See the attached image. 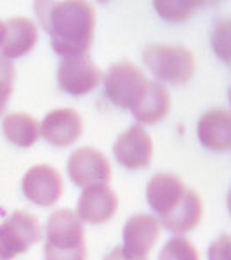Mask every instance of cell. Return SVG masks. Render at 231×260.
I'll list each match as a JSON object with an SVG mask.
<instances>
[{
	"instance_id": "cell-1",
	"label": "cell",
	"mask_w": 231,
	"mask_h": 260,
	"mask_svg": "<svg viewBox=\"0 0 231 260\" xmlns=\"http://www.w3.org/2000/svg\"><path fill=\"white\" fill-rule=\"evenodd\" d=\"M40 24L49 33L54 52L63 57L83 56L94 39L96 11L83 0L35 2Z\"/></svg>"
},
{
	"instance_id": "cell-2",
	"label": "cell",
	"mask_w": 231,
	"mask_h": 260,
	"mask_svg": "<svg viewBox=\"0 0 231 260\" xmlns=\"http://www.w3.org/2000/svg\"><path fill=\"white\" fill-rule=\"evenodd\" d=\"M142 61L157 80L174 85L186 83L195 73V56L183 45L150 44L142 50Z\"/></svg>"
},
{
	"instance_id": "cell-3",
	"label": "cell",
	"mask_w": 231,
	"mask_h": 260,
	"mask_svg": "<svg viewBox=\"0 0 231 260\" xmlns=\"http://www.w3.org/2000/svg\"><path fill=\"white\" fill-rule=\"evenodd\" d=\"M104 98L122 110H132L146 89L145 73L134 62H113L104 75Z\"/></svg>"
},
{
	"instance_id": "cell-4",
	"label": "cell",
	"mask_w": 231,
	"mask_h": 260,
	"mask_svg": "<svg viewBox=\"0 0 231 260\" xmlns=\"http://www.w3.org/2000/svg\"><path fill=\"white\" fill-rule=\"evenodd\" d=\"M42 240V228L32 213L12 212L0 224V260H12Z\"/></svg>"
},
{
	"instance_id": "cell-5",
	"label": "cell",
	"mask_w": 231,
	"mask_h": 260,
	"mask_svg": "<svg viewBox=\"0 0 231 260\" xmlns=\"http://www.w3.org/2000/svg\"><path fill=\"white\" fill-rule=\"evenodd\" d=\"M68 177L75 186L87 189L92 186H108L111 180V165L99 149L83 148L75 149L68 158Z\"/></svg>"
},
{
	"instance_id": "cell-6",
	"label": "cell",
	"mask_w": 231,
	"mask_h": 260,
	"mask_svg": "<svg viewBox=\"0 0 231 260\" xmlns=\"http://www.w3.org/2000/svg\"><path fill=\"white\" fill-rule=\"evenodd\" d=\"M103 71L87 54L65 57L57 66V85L63 92L71 95H85L99 85Z\"/></svg>"
},
{
	"instance_id": "cell-7",
	"label": "cell",
	"mask_w": 231,
	"mask_h": 260,
	"mask_svg": "<svg viewBox=\"0 0 231 260\" xmlns=\"http://www.w3.org/2000/svg\"><path fill=\"white\" fill-rule=\"evenodd\" d=\"M113 154L122 167L129 170L148 169L153 160V141L142 128V125H132L122 132L113 144Z\"/></svg>"
},
{
	"instance_id": "cell-8",
	"label": "cell",
	"mask_w": 231,
	"mask_h": 260,
	"mask_svg": "<svg viewBox=\"0 0 231 260\" xmlns=\"http://www.w3.org/2000/svg\"><path fill=\"white\" fill-rule=\"evenodd\" d=\"M23 194L37 207H50L57 203L61 198L65 186H63L61 174L50 165H35L24 174L23 182Z\"/></svg>"
},
{
	"instance_id": "cell-9",
	"label": "cell",
	"mask_w": 231,
	"mask_h": 260,
	"mask_svg": "<svg viewBox=\"0 0 231 260\" xmlns=\"http://www.w3.org/2000/svg\"><path fill=\"white\" fill-rule=\"evenodd\" d=\"M82 116L70 108H57L44 116L40 123V136L54 148L71 146L82 136Z\"/></svg>"
},
{
	"instance_id": "cell-10",
	"label": "cell",
	"mask_w": 231,
	"mask_h": 260,
	"mask_svg": "<svg viewBox=\"0 0 231 260\" xmlns=\"http://www.w3.org/2000/svg\"><path fill=\"white\" fill-rule=\"evenodd\" d=\"M119 196L108 186H92L82 191L77 203V215L87 224H104L117 213Z\"/></svg>"
},
{
	"instance_id": "cell-11",
	"label": "cell",
	"mask_w": 231,
	"mask_h": 260,
	"mask_svg": "<svg viewBox=\"0 0 231 260\" xmlns=\"http://www.w3.org/2000/svg\"><path fill=\"white\" fill-rule=\"evenodd\" d=\"M45 243L54 248H77L85 245L83 228L78 215L70 208L50 213L45 224Z\"/></svg>"
},
{
	"instance_id": "cell-12",
	"label": "cell",
	"mask_w": 231,
	"mask_h": 260,
	"mask_svg": "<svg viewBox=\"0 0 231 260\" xmlns=\"http://www.w3.org/2000/svg\"><path fill=\"white\" fill-rule=\"evenodd\" d=\"M160 236V222L148 213H136L129 217L124 225V248L131 253L146 257L153 250Z\"/></svg>"
},
{
	"instance_id": "cell-13",
	"label": "cell",
	"mask_w": 231,
	"mask_h": 260,
	"mask_svg": "<svg viewBox=\"0 0 231 260\" xmlns=\"http://www.w3.org/2000/svg\"><path fill=\"white\" fill-rule=\"evenodd\" d=\"M198 139L204 148L226 153L231 149V113L224 108H212L200 116Z\"/></svg>"
},
{
	"instance_id": "cell-14",
	"label": "cell",
	"mask_w": 231,
	"mask_h": 260,
	"mask_svg": "<svg viewBox=\"0 0 231 260\" xmlns=\"http://www.w3.org/2000/svg\"><path fill=\"white\" fill-rule=\"evenodd\" d=\"M184 182L176 174H169V172H160V174L153 175L151 180L146 186V200L148 205L157 212L158 215H167L179 200L183 198Z\"/></svg>"
},
{
	"instance_id": "cell-15",
	"label": "cell",
	"mask_w": 231,
	"mask_h": 260,
	"mask_svg": "<svg viewBox=\"0 0 231 260\" xmlns=\"http://www.w3.org/2000/svg\"><path fill=\"white\" fill-rule=\"evenodd\" d=\"M39 33L37 24L24 16H14L6 21V39L2 45V56L6 59H18L26 56L30 50L37 45Z\"/></svg>"
},
{
	"instance_id": "cell-16",
	"label": "cell",
	"mask_w": 231,
	"mask_h": 260,
	"mask_svg": "<svg viewBox=\"0 0 231 260\" xmlns=\"http://www.w3.org/2000/svg\"><path fill=\"white\" fill-rule=\"evenodd\" d=\"M170 106L169 89L160 82H148L141 99L132 108V115L142 125H155L169 115Z\"/></svg>"
},
{
	"instance_id": "cell-17",
	"label": "cell",
	"mask_w": 231,
	"mask_h": 260,
	"mask_svg": "<svg viewBox=\"0 0 231 260\" xmlns=\"http://www.w3.org/2000/svg\"><path fill=\"white\" fill-rule=\"evenodd\" d=\"M201 215H204V203H201L200 196L195 191L186 189L179 203L167 215H162L158 222L162 224V228H165L170 233L184 234L200 224Z\"/></svg>"
},
{
	"instance_id": "cell-18",
	"label": "cell",
	"mask_w": 231,
	"mask_h": 260,
	"mask_svg": "<svg viewBox=\"0 0 231 260\" xmlns=\"http://www.w3.org/2000/svg\"><path fill=\"white\" fill-rule=\"evenodd\" d=\"M2 132L11 144L32 148L40 139V123L28 113H9L2 120Z\"/></svg>"
},
{
	"instance_id": "cell-19",
	"label": "cell",
	"mask_w": 231,
	"mask_h": 260,
	"mask_svg": "<svg viewBox=\"0 0 231 260\" xmlns=\"http://www.w3.org/2000/svg\"><path fill=\"white\" fill-rule=\"evenodd\" d=\"M158 260H200V255L190 240L179 236L165 243Z\"/></svg>"
},
{
	"instance_id": "cell-20",
	"label": "cell",
	"mask_w": 231,
	"mask_h": 260,
	"mask_svg": "<svg viewBox=\"0 0 231 260\" xmlns=\"http://www.w3.org/2000/svg\"><path fill=\"white\" fill-rule=\"evenodd\" d=\"M155 9L163 19L167 21H183L186 18H190L193 12L196 11V7L201 6V2H169V0H157L153 2Z\"/></svg>"
},
{
	"instance_id": "cell-21",
	"label": "cell",
	"mask_w": 231,
	"mask_h": 260,
	"mask_svg": "<svg viewBox=\"0 0 231 260\" xmlns=\"http://www.w3.org/2000/svg\"><path fill=\"white\" fill-rule=\"evenodd\" d=\"M14 78H16L14 64L9 59H6L4 56H0V115L6 111L7 104H9Z\"/></svg>"
},
{
	"instance_id": "cell-22",
	"label": "cell",
	"mask_w": 231,
	"mask_h": 260,
	"mask_svg": "<svg viewBox=\"0 0 231 260\" xmlns=\"http://www.w3.org/2000/svg\"><path fill=\"white\" fill-rule=\"evenodd\" d=\"M87 250L85 245L77 248H54L45 243L44 245V258L45 260H85Z\"/></svg>"
},
{
	"instance_id": "cell-23",
	"label": "cell",
	"mask_w": 231,
	"mask_h": 260,
	"mask_svg": "<svg viewBox=\"0 0 231 260\" xmlns=\"http://www.w3.org/2000/svg\"><path fill=\"white\" fill-rule=\"evenodd\" d=\"M228 24H229V19H224L221 23V26L216 28V31H214V39L212 40H217L219 39V42H216L214 44V49L217 50V52L221 54L222 57H224V61H228V52H229V42H228V37H229V31H228Z\"/></svg>"
},
{
	"instance_id": "cell-24",
	"label": "cell",
	"mask_w": 231,
	"mask_h": 260,
	"mask_svg": "<svg viewBox=\"0 0 231 260\" xmlns=\"http://www.w3.org/2000/svg\"><path fill=\"white\" fill-rule=\"evenodd\" d=\"M231 240L228 234H222L219 240H216L209 246V260H229Z\"/></svg>"
},
{
	"instance_id": "cell-25",
	"label": "cell",
	"mask_w": 231,
	"mask_h": 260,
	"mask_svg": "<svg viewBox=\"0 0 231 260\" xmlns=\"http://www.w3.org/2000/svg\"><path fill=\"white\" fill-rule=\"evenodd\" d=\"M104 260H146V257L134 255L127 248H124V246H115V248L104 257Z\"/></svg>"
},
{
	"instance_id": "cell-26",
	"label": "cell",
	"mask_w": 231,
	"mask_h": 260,
	"mask_svg": "<svg viewBox=\"0 0 231 260\" xmlns=\"http://www.w3.org/2000/svg\"><path fill=\"white\" fill-rule=\"evenodd\" d=\"M4 39H6V21L0 19V45H2Z\"/></svg>"
}]
</instances>
